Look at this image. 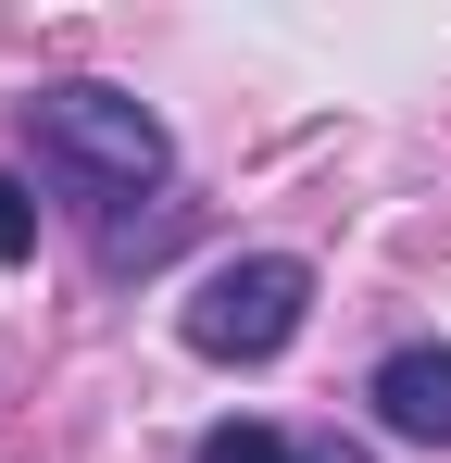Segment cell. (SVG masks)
<instances>
[{
  "mask_svg": "<svg viewBox=\"0 0 451 463\" xmlns=\"http://www.w3.org/2000/svg\"><path fill=\"white\" fill-rule=\"evenodd\" d=\"M25 126H38V163L63 175L75 201H139V188H163V126H150L126 88H51V100H25Z\"/></svg>",
  "mask_w": 451,
  "mask_h": 463,
  "instance_id": "cell-1",
  "label": "cell"
},
{
  "mask_svg": "<svg viewBox=\"0 0 451 463\" xmlns=\"http://www.w3.org/2000/svg\"><path fill=\"white\" fill-rule=\"evenodd\" d=\"M301 313H313V276H301L289 250H251V263H214L176 326H188L201 364H276V351L301 338Z\"/></svg>",
  "mask_w": 451,
  "mask_h": 463,
  "instance_id": "cell-2",
  "label": "cell"
},
{
  "mask_svg": "<svg viewBox=\"0 0 451 463\" xmlns=\"http://www.w3.org/2000/svg\"><path fill=\"white\" fill-rule=\"evenodd\" d=\"M376 426L451 451V351H389V364H376Z\"/></svg>",
  "mask_w": 451,
  "mask_h": 463,
  "instance_id": "cell-3",
  "label": "cell"
},
{
  "mask_svg": "<svg viewBox=\"0 0 451 463\" xmlns=\"http://www.w3.org/2000/svg\"><path fill=\"white\" fill-rule=\"evenodd\" d=\"M201 463H301V451L276 439V426H214V439H201Z\"/></svg>",
  "mask_w": 451,
  "mask_h": 463,
  "instance_id": "cell-4",
  "label": "cell"
},
{
  "mask_svg": "<svg viewBox=\"0 0 451 463\" xmlns=\"http://www.w3.org/2000/svg\"><path fill=\"white\" fill-rule=\"evenodd\" d=\"M25 250H38V201L0 175V263H25Z\"/></svg>",
  "mask_w": 451,
  "mask_h": 463,
  "instance_id": "cell-5",
  "label": "cell"
}]
</instances>
